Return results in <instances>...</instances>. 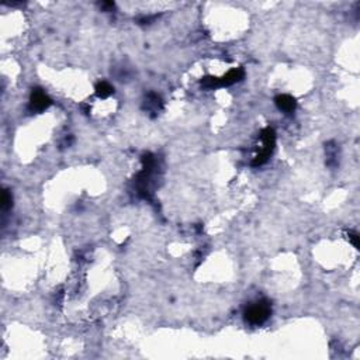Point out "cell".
<instances>
[{
  "mask_svg": "<svg viewBox=\"0 0 360 360\" xmlns=\"http://www.w3.org/2000/svg\"><path fill=\"white\" fill-rule=\"evenodd\" d=\"M325 155H327V165L329 168H336L339 165V148L334 141L325 144Z\"/></svg>",
  "mask_w": 360,
  "mask_h": 360,
  "instance_id": "obj_7",
  "label": "cell"
},
{
  "mask_svg": "<svg viewBox=\"0 0 360 360\" xmlns=\"http://www.w3.org/2000/svg\"><path fill=\"white\" fill-rule=\"evenodd\" d=\"M245 76V72L241 68H236L229 71L227 75H224L223 78H218V87H227V86L235 85L238 82H241Z\"/></svg>",
  "mask_w": 360,
  "mask_h": 360,
  "instance_id": "obj_4",
  "label": "cell"
},
{
  "mask_svg": "<svg viewBox=\"0 0 360 360\" xmlns=\"http://www.w3.org/2000/svg\"><path fill=\"white\" fill-rule=\"evenodd\" d=\"M272 314V305L268 300H261L246 307L243 313L245 321L250 325H262L268 321Z\"/></svg>",
  "mask_w": 360,
  "mask_h": 360,
  "instance_id": "obj_1",
  "label": "cell"
},
{
  "mask_svg": "<svg viewBox=\"0 0 360 360\" xmlns=\"http://www.w3.org/2000/svg\"><path fill=\"white\" fill-rule=\"evenodd\" d=\"M347 236H349V241L352 242V245H353L354 248L359 249V235H357V232L349 231V232H347Z\"/></svg>",
  "mask_w": 360,
  "mask_h": 360,
  "instance_id": "obj_10",
  "label": "cell"
},
{
  "mask_svg": "<svg viewBox=\"0 0 360 360\" xmlns=\"http://www.w3.org/2000/svg\"><path fill=\"white\" fill-rule=\"evenodd\" d=\"M261 139H262V149H261V152L256 155V158L253 159V162H252V165L253 166H261V165H263L266 161H268L269 158H270V155H272V152H273V149H275V145H276V132L273 128H270V127H268V128H265L262 132H261Z\"/></svg>",
  "mask_w": 360,
  "mask_h": 360,
  "instance_id": "obj_2",
  "label": "cell"
},
{
  "mask_svg": "<svg viewBox=\"0 0 360 360\" xmlns=\"http://www.w3.org/2000/svg\"><path fill=\"white\" fill-rule=\"evenodd\" d=\"M100 7H103L106 12H110L114 9V3L113 2H103V3H100Z\"/></svg>",
  "mask_w": 360,
  "mask_h": 360,
  "instance_id": "obj_11",
  "label": "cell"
},
{
  "mask_svg": "<svg viewBox=\"0 0 360 360\" xmlns=\"http://www.w3.org/2000/svg\"><path fill=\"white\" fill-rule=\"evenodd\" d=\"M275 103L277 106L279 110H282L284 113H293L297 107V101L293 96L290 94H279L275 98Z\"/></svg>",
  "mask_w": 360,
  "mask_h": 360,
  "instance_id": "obj_6",
  "label": "cell"
},
{
  "mask_svg": "<svg viewBox=\"0 0 360 360\" xmlns=\"http://www.w3.org/2000/svg\"><path fill=\"white\" fill-rule=\"evenodd\" d=\"M12 201H13V200H12V194H10L7 190H5V191H3V196H2V209H10V207H12Z\"/></svg>",
  "mask_w": 360,
  "mask_h": 360,
  "instance_id": "obj_9",
  "label": "cell"
},
{
  "mask_svg": "<svg viewBox=\"0 0 360 360\" xmlns=\"http://www.w3.org/2000/svg\"><path fill=\"white\" fill-rule=\"evenodd\" d=\"M114 93V87H113L109 82H98L96 85V96L100 98H107Z\"/></svg>",
  "mask_w": 360,
  "mask_h": 360,
  "instance_id": "obj_8",
  "label": "cell"
},
{
  "mask_svg": "<svg viewBox=\"0 0 360 360\" xmlns=\"http://www.w3.org/2000/svg\"><path fill=\"white\" fill-rule=\"evenodd\" d=\"M164 103H162V98L158 96L157 93H149L144 101V109L148 113H151L152 116L155 117L157 114H159V112L162 110Z\"/></svg>",
  "mask_w": 360,
  "mask_h": 360,
  "instance_id": "obj_5",
  "label": "cell"
},
{
  "mask_svg": "<svg viewBox=\"0 0 360 360\" xmlns=\"http://www.w3.org/2000/svg\"><path fill=\"white\" fill-rule=\"evenodd\" d=\"M53 105V100L48 97L42 89H33L31 92V97H30V110L35 113H41L46 110L49 106Z\"/></svg>",
  "mask_w": 360,
  "mask_h": 360,
  "instance_id": "obj_3",
  "label": "cell"
}]
</instances>
